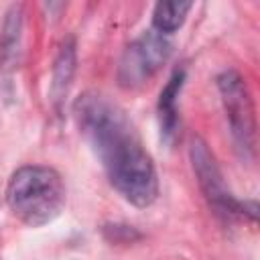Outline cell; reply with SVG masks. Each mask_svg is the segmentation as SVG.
Instances as JSON below:
<instances>
[{"instance_id": "obj_8", "label": "cell", "mask_w": 260, "mask_h": 260, "mask_svg": "<svg viewBox=\"0 0 260 260\" xmlns=\"http://www.w3.org/2000/svg\"><path fill=\"white\" fill-rule=\"evenodd\" d=\"M191 2L173 0V2H158L152 10V30L160 35L175 32L183 26L187 12L191 10Z\"/></svg>"}, {"instance_id": "obj_9", "label": "cell", "mask_w": 260, "mask_h": 260, "mask_svg": "<svg viewBox=\"0 0 260 260\" xmlns=\"http://www.w3.org/2000/svg\"><path fill=\"white\" fill-rule=\"evenodd\" d=\"M18 37H20V14L14 8L4 22V32L0 39V67L14 55V49L18 45Z\"/></svg>"}, {"instance_id": "obj_1", "label": "cell", "mask_w": 260, "mask_h": 260, "mask_svg": "<svg viewBox=\"0 0 260 260\" xmlns=\"http://www.w3.org/2000/svg\"><path fill=\"white\" fill-rule=\"evenodd\" d=\"M73 116L112 187L128 203L148 207L158 195V177L126 112L106 95L87 91L75 100Z\"/></svg>"}, {"instance_id": "obj_7", "label": "cell", "mask_w": 260, "mask_h": 260, "mask_svg": "<svg viewBox=\"0 0 260 260\" xmlns=\"http://www.w3.org/2000/svg\"><path fill=\"white\" fill-rule=\"evenodd\" d=\"M185 81V71H175L171 75V79L167 81V85L162 87L160 95H158V120H160V134L167 142L173 140V136L177 134V126H179V116H177V98L181 93Z\"/></svg>"}, {"instance_id": "obj_4", "label": "cell", "mask_w": 260, "mask_h": 260, "mask_svg": "<svg viewBox=\"0 0 260 260\" xmlns=\"http://www.w3.org/2000/svg\"><path fill=\"white\" fill-rule=\"evenodd\" d=\"M171 57V43L156 30H146L124 51L118 67V81L124 87L142 85Z\"/></svg>"}, {"instance_id": "obj_5", "label": "cell", "mask_w": 260, "mask_h": 260, "mask_svg": "<svg viewBox=\"0 0 260 260\" xmlns=\"http://www.w3.org/2000/svg\"><path fill=\"white\" fill-rule=\"evenodd\" d=\"M189 154H191V162H193V171L197 175L199 187L203 191V195L207 197V201L225 215H238L244 213L250 219H256L248 209H246V201H238L232 191L228 189L223 175L211 154V150L207 148V144L201 138H193L191 146H189Z\"/></svg>"}, {"instance_id": "obj_6", "label": "cell", "mask_w": 260, "mask_h": 260, "mask_svg": "<svg viewBox=\"0 0 260 260\" xmlns=\"http://www.w3.org/2000/svg\"><path fill=\"white\" fill-rule=\"evenodd\" d=\"M75 73V41L69 37L61 43L55 63H53V77H51V100L57 110H61V104L65 102L69 87L73 83Z\"/></svg>"}, {"instance_id": "obj_3", "label": "cell", "mask_w": 260, "mask_h": 260, "mask_svg": "<svg viewBox=\"0 0 260 260\" xmlns=\"http://www.w3.org/2000/svg\"><path fill=\"white\" fill-rule=\"evenodd\" d=\"M217 89L223 102V110L232 128L234 142L244 158H254L256 154V114L250 89L244 77L228 69L217 77Z\"/></svg>"}, {"instance_id": "obj_2", "label": "cell", "mask_w": 260, "mask_h": 260, "mask_svg": "<svg viewBox=\"0 0 260 260\" xmlns=\"http://www.w3.org/2000/svg\"><path fill=\"white\" fill-rule=\"evenodd\" d=\"M10 211L26 225L51 223L65 207V185L61 175L45 165H26L12 173L6 187Z\"/></svg>"}]
</instances>
